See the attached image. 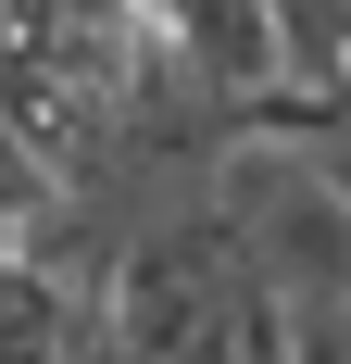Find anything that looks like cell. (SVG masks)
I'll return each instance as SVG.
<instances>
[{
  "label": "cell",
  "instance_id": "obj_1",
  "mask_svg": "<svg viewBox=\"0 0 351 364\" xmlns=\"http://www.w3.org/2000/svg\"><path fill=\"white\" fill-rule=\"evenodd\" d=\"M139 13L213 75V88H239V101L288 88V63H276V0H139Z\"/></svg>",
  "mask_w": 351,
  "mask_h": 364
},
{
  "label": "cell",
  "instance_id": "obj_2",
  "mask_svg": "<svg viewBox=\"0 0 351 364\" xmlns=\"http://www.w3.org/2000/svg\"><path fill=\"white\" fill-rule=\"evenodd\" d=\"M101 289H75L63 264H38L26 239H0V364H63L75 314H88Z\"/></svg>",
  "mask_w": 351,
  "mask_h": 364
}]
</instances>
